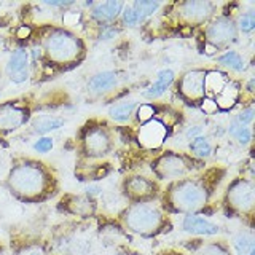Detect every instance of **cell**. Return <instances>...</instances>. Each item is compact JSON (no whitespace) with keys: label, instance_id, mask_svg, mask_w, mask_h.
<instances>
[{"label":"cell","instance_id":"6da1fadb","mask_svg":"<svg viewBox=\"0 0 255 255\" xmlns=\"http://www.w3.org/2000/svg\"><path fill=\"white\" fill-rule=\"evenodd\" d=\"M8 185L13 193L24 201H37L45 195L48 188V179L40 166L21 164L10 172Z\"/></svg>","mask_w":255,"mask_h":255},{"label":"cell","instance_id":"7a4b0ae2","mask_svg":"<svg viewBox=\"0 0 255 255\" xmlns=\"http://www.w3.org/2000/svg\"><path fill=\"white\" fill-rule=\"evenodd\" d=\"M122 220L125 227L135 235L151 238L158 233L167 231V222L163 212L150 204H134L123 212Z\"/></svg>","mask_w":255,"mask_h":255},{"label":"cell","instance_id":"3957f363","mask_svg":"<svg viewBox=\"0 0 255 255\" xmlns=\"http://www.w3.org/2000/svg\"><path fill=\"white\" fill-rule=\"evenodd\" d=\"M207 203V190L196 180H180L169 188L167 207L172 212L193 214Z\"/></svg>","mask_w":255,"mask_h":255},{"label":"cell","instance_id":"277c9868","mask_svg":"<svg viewBox=\"0 0 255 255\" xmlns=\"http://www.w3.org/2000/svg\"><path fill=\"white\" fill-rule=\"evenodd\" d=\"M45 48L53 61L67 62L77 58L82 46H80L77 37L69 34V32L53 30L45 40Z\"/></svg>","mask_w":255,"mask_h":255},{"label":"cell","instance_id":"5b68a950","mask_svg":"<svg viewBox=\"0 0 255 255\" xmlns=\"http://www.w3.org/2000/svg\"><path fill=\"white\" fill-rule=\"evenodd\" d=\"M255 204V188L249 180H238L228 188L227 206L239 215H251Z\"/></svg>","mask_w":255,"mask_h":255},{"label":"cell","instance_id":"8992f818","mask_svg":"<svg viewBox=\"0 0 255 255\" xmlns=\"http://www.w3.org/2000/svg\"><path fill=\"white\" fill-rule=\"evenodd\" d=\"M155 169L163 179H177L190 171V166L179 155H164L158 159Z\"/></svg>","mask_w":255,"mask_h":255},{"label":"cell","instance_id":"52a82bcc","mask_svg":"<svg viewBox=\"0 0 255 255\" xmlns=\"http://www.w3.org/2000/svg\"><path fill=\"white\" fill-rule=\"evenodd\" d=\"M206 35L209 38V42L214 45H223L228 43L231 40L236 38V29L231 19L219 18L215 22H212L206 30Z\"/></svg>","mask_w":255,"mask_h":255},{"label":"cell","instance_id":"ba28073f","mask_svg":"<svg viewBox=\"0 0 255 255\" xmlns=\"http://www.w3.org/2000/svg\"><path fill=\"white\" fill-rule=\"evenodd\" d=\"M166 126L158 120H150L140 128L139 140L147 148H158L166 137Z\"/></svg>","mask_w":255,"mask_h":255},{"label":"cell","instance_id":"9c48e42d","mask_svg":"<svg viewBox=\"0 0 255 255\" xmlns=\"http://www.w3.org/2000/svg\"><path fill=\"white\" fill-rule=\"evenodd\" d=\"M182 228L183 231H187V233L196 235V236H215V235H219V231H220L219 225H215L211 220L199 217V215H195V214H188L183 217Z\"/></svg>","mask_w":255,"mask_h":255},{"label":"cell","instance_id":"30bf717a","mask_svg":"<svg viewBox=\"0 0 255 255\" xmlns=\"http://www.w3.org/2000/svg\"><path fill=\"white\" fill-rule=\"evenodd\" d=\"M6 72L10 75L11 82L22 83L29 77V54L24 50H16L6 64Z\"/></svg>","mask_w":255,"mask_h":255},{"label":"cell","instance_id":"8fae6325","mask_svg":"<svg viewBox=\"0 0 255 255\" xmlns=\"http://www.w3.org/2000/svg\"><path fill=\"white\" fill-rule=\"evenodd\" d=\"M204 77H206V74L203 70H191L188 74L183 75L182 82H180V90H182L183 96H187V98L191 101L201 99L206 93Z\"/></svg>","mask_w":255,"mask_h":255},{"label":"cell","instance_id":"7c38bea8","mask_svg":"<svg viewBox=\"0 0 255 255\" xmlns=\"http://www.w3.org/2000/svg\"><path fill=\"white\" fill-rule=\"evenodd\" d=\"M27 120V112L13 104H5L0 107V131H14Z\"/></svg>","mask_w":255,"mask_h":255},{"label":"cell","instance_id":"4fadbf2b","mask_svg":"<svg viewBox=\"0 0 255 255\" xmlns=\"http://www.w3.org/2000/svg\"><path fill=\"white\" fill-rule=\"evenodd\" d=\"M85 148L90 156H102L106 155L110 148V139L109 134L101 129V128H94L90 129L85 137Z\"/></svg>","mask_w":255,"mask_h":255},{"label":"cell","instance_id":"5bb4252c","mask_svg":"<svg viewBox=\"0 0 255 255\" xmlns=\"http://www.w3.org/2000/svg\"><path fill=\"white\" fill-rule=\"evenodd\" d=\"M126 193L132 199H148L155 195V185L145 177H132L126 182Z\"/></svg>","mask_w":255,"mask_h":255},{"label":"cell","instance_id":"9a60e30c","mask_svg":"<svg viewBox=\"0 0 255 255\" xmlns=\"http://www.w3.org/2000/svg\"><path fill=\"white\" fill-rule=\"evenodd\" d=\"M180 8L182 14L191 22H201L212 13V3L209 2H187Z\"/></svg>","mask_w":255,"mask_h":255},{"label":"cell","instance_id":"2e32d148","mask_svg":"<svg viewBox=\"0 0 255 255\" xmlns=\"http://www.w3.org/2000/svg\"><path fill=\"white\" fill-rule=\"evenodd\" d=\"M125 8L123 2L120 0H110V2H104L99 3L93 8V18H96L101 22L106 21H114L117 16L122 13V10Z\"/></svg>","mask_w":255,"mask_h":255},{"label":"cell","instance_id":"e0dca14e","mask_svg":"<svg viewBox=\"0 0 255 255\" xmlns=\"http://www.w3.org/2000/svg\"><path fill=\"white\" fill-rule=\"evenodd\" d=\"M174 82V72L171 69H164L158 74L156 77V82L151 85L147 91H143L142 96L147 99H155V98H159L167 88L171 86V83Z\"/></svg>","mask_w":255,"mask_h":255},{"label":"cell","instance_id":"ac0fdd59","mask_svg":"<svg viewBox=\"0 0 255 255\" xmlns=\"http://www.w3.org/2000/svg\"><path fill=\"white\" fill-rule=\"evenodd\" d=\"M117 85V74L115 72H101V74L94 75L90 82V90L93 93H104L114 88Z\"/></svg>","mask_w":255,"mask_h":255},{"label":"cell","instance_id":"d6986e66","mask_svg":"<svg viewBox=\"0 0 255 255\" xmlns=\"http://www.w3.org/2000/svg\"><path fill=\"white\" fill-rule=\"evenodd\" d=\"M236 99H238V85L228 82L225 85V88L222 90V93L217 96V102H215V106L223 109V110H228L236 104Z\"/></svg>","mask_w":255,"mask_h":255},{"label":"cell","instance_id":"ffe728a7","mask_svg":"<svg viewBox=\"0 0 255 255\" xmlns=\"http://www.w3.org/2000/svg\"><path fill=\"white\" fill-rule=\"evenodd\" d=\"M233 247L238 252V255H249L255 252L254 235L251 231H241V233H238L233 239Z\"/></svg>","mask_w":255,"mask_h":255},{"label":"cell","instance_id":"44dd1931","mask_svg":"<svg viewBox=\"0 0 255 255\" xmlns=\"http://www.w3.org/2000/svg\"><path fill=\"white\" fill-rule=\"evenodd\" d=\"M227 83H228V80L222 72L212 70V72H207L204 77V90L212 94H217V96L222 93V90L225 88Z\"/></svg>","mask_w":255,"mask_h":255},{"label":"cell","instance_id":"7402d4cb","mask_svg":"<svg viewBox=\"0 0 255 255\" xmlns=\"http://www.w3.org/2000/svg\"><path fill=\"white\" fill-rule=\"evenodd\" d=\"M135 107V102L134 101H128V102H120L117 106L110 107L109 110V115L110 118H114L115 122H120V123H125L129 120L132 110Z\"/></svg>","mask_w":255,"mask_h":255},{"label":"cell","instance_id":"603a6c76","mask_svg":"<svg viewBox=\"0 0 255 255\" xmlns=\"http://www.w3.org/2000/svg\"><path fill=\"white\" fill-rule=\"evenodd\" d=\"M159 8V2H148V0H137L132 5V10L139 16V21H143L147 16L153 14Z\"/></svg>","mask_w":255,"mask_h":255},{"label":"cell","instance_id":"cb8c5ba5","mask_svg":"<svg viewBox=\"0 0 255 255\" xmlns=\"http://www.w3.org/2000/svg\"><path fill=\"white\" fill-rule=\"evenodd\" d=\"M219 62L230 69L236 70V72H241L244 69V61L236 51H227L225 54H222L219 58Z\"/></svg>","mask_w":255,"mask_h":255},{"label":"cell","instance_id":"d4e9b609","mask_svg":"<svg viewBox=\"0 0 255 255\" xmlns=\"http://www.w3.org/2000/svg\"><path fill=\"white\" fill-rule=\"evenodd\" d=\"M195 255H231L230 249L222 243H209L203 244L199 249L195 252Z\"/></svg>","mask_w":255,"mask_h":255},{"label":"cell","instance_id":"484cf974","mask_svg":"<svg viewBox=\"0 0 255 255\" xmlns=\"http://www.w3.org/2000/svg\"><path fill=\"white\" fill-rule=\"evenodd\" d=\"M191 151L196 155V156H209L211 151H212V145L211 142L207 140L203 135H198V137L191 139Z\"/></svg>","mask_w":255,"mask_h":255},{"label":"cell","instance_id":"4316f807","mask_svg":"<svg viewBox=\"0 0 255 255\" xmlns=\"http://www.w3.org/2000/svg\"><path fill=\"white\" fill-rule=\"evenodd\" d=\"M230 134H233L235 137L238 139V142H239V143H243V145H246V143H249L251 139H252V132H251L249 128L238 125L236 122L231 123V126H230Z\"/></svg>","mask_w":255,"mask_h":255},{"label":"cell","instance_id":"83f0119b","mask_svg":"<svg viewBox=\"0 0 255 255\" xmlns=\"http://www.w3.org/2000/svg\"><path fill=\"white\" fill-rule=\"evenodd\" d=\"M62 125H64V122L59 118H45V120H42V122H38L35 125V131L38 134H46L50 131L58 129V128H61Z\"/></svg>","mask_w":255,"mask_h":255},{"label":"cell","instance_id":"f1b7e54d","mask_svg":"<svg viewBox=\"0 0 255 255\" xmlns=\"http://www.w3.org/2000/svg\"><path fill=\"white\" fill-rule=\"evenodd\" d=\"M239 27H241V30H244V32H251L255 27V16L252 13L243 14L241 19H239Z\"/></svg>","mask_w":255,"mask_h":255},{"label":"cell","instance_id":"f546056e","mask_svg":"<svg viewBox=\"0 0 255 255\" xmlns=\"http://www.w3.org/2000/svg\"><path fill=\"white\" fill-rule=\"evenodd\" d=\"M153 115H155V109L151 106H148V104H143V106H140L139 110H137L139 122H150Z\"/></svg>","mask_w":255,"mask_h":255},{"label":"cell","instance_id":"4dcf8cb0","mask_svg":"<svg viewBox=\"0 0 255 255\" xmlns=\"http://www.w3.org/2000/svg\"><path fill=\"white\" fill-rule=\"evenodd\" d=\"M123 21L128 24V26H135L139 22V16L135 14V11L132 10V6H125L123 10Z\"/></svg>","mask_w":255,"mask_h":255},{"label":"cell","instance_id":"1f68e13d","mask_svg":"<svg viewBox=\"0 0 255 255\" xmlns=\"http://www.w3.org/2000/svg\"><path fill=\"white\" fill-rule=\"evenodd\" d=\"M252 120H254V109L249 107V109L243 110L241 114L238 115L236 123H238V125H241V126H246V125H249V123L252 122Z\"/></svg>","mask_w":255,"mask_h":255},{"label":"cell","instance_id":"d6a6232c","mask_svg":"<svg viewBox=\"0 0 255 255\" xmlns=\"http://www.w3.org/2000/svg\"><path fill=\"white\" fill-rule=\"evenodd\" d=\"M34 148L37 151H40V153H46V151H50L53 148V139L50 137H43V139H38L35 142V145Z\"/></svg>","mask_w":255,"mask_h":255},{"label":"cell","instance_id":"836d02e7","mask_svg":"<svg viewBox=\"0 0 255 255\" xmlns=\"http://www.w3.org/2000/svg\"><path fill=\"white\" fill-rule=\"evenodd\" d=\"M203 110L207 112V114H211V112L217 110V106H215V102H214V101L206 99V101H203Z\"/></svg>","mask_w":255,"mask_h":255},{"label":"cell","instance_id":"e575fe53","mask_svg":"<svg viewBox=\"0 0 255 255\" xmlns=\"http://www.w3.org/2000/svg\"><path fill=\"white\" fill-rule=\"evenodd\" d=\"M199 132H201V128H199V126H193V129H191V128L188 129L187 135H188V137H191V139H195V137H198Z\"/></svg>","mask_w":255,"mask_h":255},{"label":"cell","instance_id":"d590c367","mask_svg":"<svg viewBox=\"0 0 255 255\" xmlns=\"http://www.w3.org/2000/svg\"><path fill=\"white\" fill-rule=\"evenodd\" d=\"M45 3H46V5H51V6H67V5H70L72 2H54V0H46Z\"/></svg>","mask_w":255,"mask_h":255},{"label":"cell","instance_id":"8d00e7d4","mask_svg":"<svg viewBox=\"0 0 255 255\" xmlns=\"http://www.w3.org/2000/svg\"><path fill=\"white\" fill-rule=\"evenodd\" d=\"M29 32H30V30H29L27 27H22V29L19 30V35H21V37H22V35H29Z\"/></svg>","mask_w":255,"mask_h":255},{"label":"cell","instance_id":"74e56055","mask_svg":"<svg viewBox=\"0 0 255 255\" xmlns=\"http://www.w3.org/2000/svg\"><path fill=\"white\" fill-rule=\"evenodd\" d=\"M30 255H40L38 252H34V254H30Z\"/></svg>","mask_w":255,"mask_h":255},{"label":"cell","instance_id":"f35d334b","mask_svg":"<svg viewBox=\"0 0 255 255\" xmlns=\"http://www.w3.org/2000/svg\"><path fill=\"white\" fill-rule=\"evenodd\" d=\"M249 255H255V252H252V254H249Z\"/></svg>","mask_w":255,"mask_h":255}]
</instances>
